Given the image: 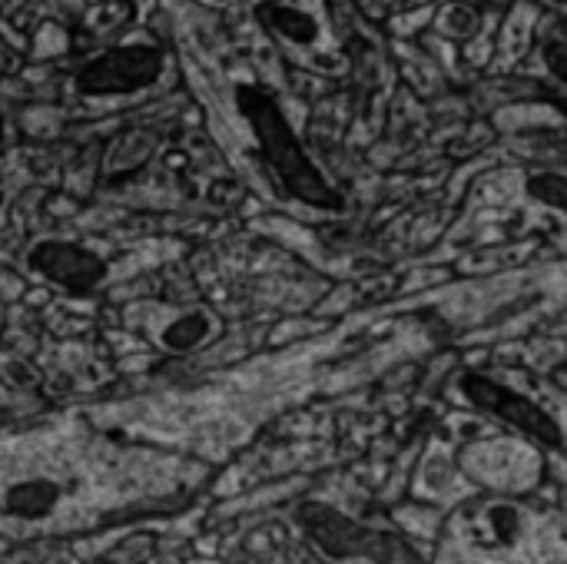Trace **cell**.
I'll list each match as a JSON object with an SVG mask.
<instances>
[{
  "label": "cell",
  "mask_w": 567,
  "mask_h": 564,
  "mask_svg": "<svg viewBox=\"0 0 567 564\" xmlns=\"http://www.w3.org/2000/svg\"><path fill=\"white\" fill-rule=\"evenodd\" d=\"M554 4H557V8H567V0H554Z\"/></svg>",
  "instance_id": "cell-10"
},
{
  "label": "cell",
  "mask_w": 567,
  "mask_h": 564,
  "mask_svg": "<svg viewBox=\"0 0 567 564\" xmlns=\"http://www.w3.org/2000/svg\"><path fill=\"white\" fill-rule=\"evenodd\" d=\"M462 392L472 405H478L488 415H498L501 422L521 428L524 435L537 438L541 445H551V448L560 445L557 422L541 405H534L528 395H521V392H514V389H508V385H501L488 376H475V372H468L462 379Z\"/></svg>",
  "instance_id": "cell-3"
},
{
  "label": "cell",
  "mask_w": 567,
  "mask_h": 564,
  "mask_svg": "<svg viewBox=\"0 0 567 564\" xmlns=\"http://www.w3.org/2000/svg\"><path fill=\"white\" fill-rule=\"evenodd\" d=\"M236 103L279 189L312 209H343V196L335 193V186L325 180V173L312 163V157L299 143L279 100L263 87L243 83L236 90Z\"/></svg>",
  "instance_id": "cell-1"
},
{
  "label": "cell",
  "mask_w": 567,
  "mask_h": 564,
  "mask_svg": "<svg viewBox=\"0 0 567 564\" xmlns=\"http://www.w3.org/2000/svg\"><path fill=\"white\" fill-rule=\"evenodd\" d=\"M465 528H468V534L478 544H485V548H505L518 534V511L508 508V505H485V508H478V511L468 515Z\"/></svg>",
  "instance_id": "cell-5"
},
{
  "label": "cell",
  "mask_w": 567,
  "mask_h": 564,
  "mask_svg": "<svg viewBox=\"0 0 567 564\" xmlns=\"http://www.w3.org/2000/svg\"><path fill=\"white\" fill-rule=\"evenodd\" d=\"M524 189H528V196L534 203L567 216V176H560V173H534V176H528Z\"/></svg>",
  "instance_id": "cell-7"
},
{
  "label": "cell",
  "mask_w": 567,
  "mask_h": 564,
  "mask_svg": "<svg viewBox=\"0 0 567 564\" xmlns=\"http://www.w3.org/2000/svg\"><path fill=\"white\" fill-rule=\"evenodd\" d=\"M259 21L266 24V31L279 34L282 41L296 44V47H312L322 34L315 14L302 11V8H286V4H263L259 8Z\"/></svg>",
  "instance_id": "cell-4"
},
{
  "label": "cell",
  "mask_w": 567,
  "mask_h": 564,
  "mask_svg": "<svg viewBox=\"0 0 567 564\" xmlns=\"http://www.w3.org/2000/svg\"><path fill=\"white\" fill-rule=\"evenodd\" d=\"M54 485H47V482H34V485H21L14 495H11V505H14V511H21V515H44L50 505H54Z\"/></svg>",
  "instance_id": "cell-8"
},
{
  "label": "cell",
  "mask_w": 567,
  "mask_h": 564,
  "mask_svg": "<svg viewBox=\"0 0 567 564\" xmlns=\"http://www.w3.org/2000/svg\"><path fill=\"white\" fill-rule=\"evenodd\" d=\"M209 329H212V322H209L206 312H186V315H180V319L163 332V343H166L170 349H176V353H186V349H193V346L202 343V338L209 335Z\"/></svg>",
  "instance_id": "cell-6"
},
{
  "label": "cell",
  "mask_w": 567,
  "mask_h": 564,
  "mask_svg": "<svg viewBox=\"0 0 567 564\" xmlns=\"http://www.w3.org/2000/svg\"><path fill=\"white\" fill-rule=\"evenodd\" d=\"M305 531L332 554H349V551H369L379 564H421V557L412 551L408 541L395 538V534H382V531H369L359 528L356 521L335 515L332 508L322 505H305L299 511Z\"/></svg>",
  "instance_id": "cell-2"
},
{
  "label": "cell",
  "mask_w": 567,
  "mask_h": 564,
  "mask_svg": "<svg viewBox=\"0 0 567 564\" xmlns=\"http://www.w3.org/2000/svg\"><path fill=\"white\" fill-rule=\"evenodd\" d=\"M541 57H544V67L554 73V80H560L567 87V44L564 41H547Z\"/></svg>",
  "instance_id": "cell-9"
}]
</instances>
